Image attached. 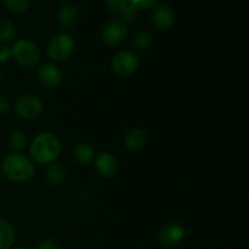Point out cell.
Returning a JSON list of instances; mask_svg holds the SVG:
<instances>
[{"mask_svg": "<svg viewBox=\"0 0 249 249\" xmlns=\"http://www.w3.org/2000/svg\"><path fill=\"white\" fill-rule=\"evenodd\" d=\"M29 153L39 164H51L60 156L61 142L55 134L41 133L32 141Z\"/></svg>", "mask_w": 249, "mask_h": 249, "instance_id": "obj_1", "label": "cell"}, {"mask_svg": "<svg viewBox=\"0 0 249 249\" xmlns=\"http://www.w3.org/2000/svg\"><path fill=\"white\" fill-rule=\"evenodd\" d=\"M2 172L11 181L23 182L33 177L34 164L31 158L22 153H10L2 160Z\"/></svg>", "mask_w": 249, "mask_h": 249, "instance_id": "obj_2", "label": "cell"}, {"mask_svg": "<svg viewBox=\"0 0 249 249\" xmlns=\"http://www.w3.org/2000/svg\"><path fill=\"white\" fill-rule=\"evenodd\" d=\"M11 56L21 67L33 68L40 60V51L33 41L18 40L12 45Z\"/></svg>", "mask_w": 249, "mask_h": 249, "instance_id": "obj_3", "label": "cell"}, {"mask_svg": "<svg viewBox=\"0 0 249 249\" xmlns=\"http://www.w3.org/2000/svg\"><path fill=\"white\" fill-rule=\"evenodd\" d=\"M75 44L72 36L61 32L57 36H53L48 44V56L56 62H63L68 60L74 53Z\"/></svg>", "mask_w": 249, "mask_h": 249, "instance_id": "obj_4", "label": "cell"}, {"mask_svg": "<svg viewBox=\"0 0 249 249\" xmlns=\"http://www.w3.org/2000/svg\"><path fill=\"white\" fill-rule=\"evenodd\" d=\"M15 112L19 118L26 121L36 119L43 112V101L36 95H23L15 104Z\"/></svg>", "mask_w": 249, "mask_h": 249, "instance_id": "obj_5", "label": "cell"}, {"mask_svg": "<svg viewBox=\"0 0 249 249\" xmlns=\"http://www.w3.org/2000/svg\"><path fill=\"white\" fill-rule=\"evenodd\" d=\"M112 70L121 77H129L138 71L140 61L139 57L131 51H119L112 58Z\"/></svg>", "mask_w": 249, "mask_h": 249, "instance_id": "obj_6", "label": "cell"}, {"mask_svg": "<svg viewBox=\"0 0 249 249\" xmlns=\"http://www.w3.org/2000/svg\"><path fill=\"white\" fill-rule=\"evenodd\" d=\"M128 36V26L122 19H113L104 27L101 38L107 45H118Z\"/></svg>", "mask_w": 249, "mask_h": 249, "instance_id": "obj_7", "label": "cell"}, {"mask_svg": "<svg viewBox=\"0 0 249 249\" xmlns=\"http://www.w3.org/2000/svg\"><path fill=\"white\" fill-rule=\"evenodd\" d=\"M185 237L184 226L178 223H169L160 231V242L168 248L177 247Z\"/></svg>", "mask_w": 249, "mask_h": 249, "instance_id": "obj_8", "label": "cell"}, {"mask_svg": "<svg viewBox=\"0 0 249 249\" xmlns=\"http://www.w3.org/2000/svg\"><path fill=\"white\" fill-rule=\"evenodd\" d=\"M39 82L48 89H56L62 83V73L56 66L45 63L38 71Z\"/></svg>", "mask_w": 249, "mask_h": 249, "instance_id": "obj_9", "label": "cell"}, {"mask_svg": "<svg viewBox=\"0 0 249 249\" xmlns=\"http://www.w3.org/2000/svg\"><path fill=\"white\" fill-rule=\"evenodd\" d=\"M153 24L157 27L158 29H165L170 28L175 21V15L172 7L167 4H160L153 9L152 15H151Z\"/></svg>", "mask_w": 249, "mask_h": 249, "instance_id": "obj_10", "label": "cell"}, {"mask_svg": "<svg viewBox=\"0 0 249 249\" xmlns=\"http://www.w3.org/2000/svg\"><path fill=\"white\" fill-rule=\"evenodd\" d=\"M95 168L101 177L113 178L118 172V160L111 153L102 152L95 160Z\"/></svg>", "mask_w": 249, "mask_h": 249, "instance_id": "obj_11", "label": "cell"}, {"mask_svg": "<svg viewBox=\"0 0 249 249\" xmlns=\"http://www.w3.org/2000/svg\"><path fill=\"white\" fill-rule=\"evenodd\" d=\"M146 141H147V133L143 129L136 128L126 134L125 139H124V146L128 151L136 152V151H140L141 148H143V146L146 145Z\"/></svg>", "mask_w": 249, "mask_h": 249, "instance_id": "obj_12", "label": "cell"}, {"mask_svg": "<svg viewBox=\"0 0 249 249\" xmlns=\"http://www.w3.org/2000/svg\"><path fill=\"white\" fill-rule=\"evenodd\" d=\"M58 21L65 28H73L78 22V10L74 5L65 4L58 10Z\"/></svg>", "mask_w": 249, "mask_h": 249, "instance_id": "obj_13", "label": "cell"}, {"mask_svg": "<svg viewBox=\"0 0 249 249\" xmlns=\"http://www.w3.org/2000/svg\"><path fill=\"white\" fill-rule=\"evenodd\" d=\"M73 157L79 164L87 165L94 160V148L88 143H78L73 148Z\"/></svg>", "mask_w": 249, "mask_h": 249, "instance_id": "obj_14", "label": "cell"}, {"mask_svg": "<svg viewBox=\"0 0 249 249\" xmlns=\"http://www.w3.org/2000/svg\"><path fill=\"white\" fill-rule=\"evenodd\" d=\"M14 226L9 221L0 219V249H9L14 245Z\"/></svg>", "mask_w": 249, "mask_h": 249, "instance_id": "obj_15", "label": "cell"}, {"mask_svg": "<svg viewBox=\"0 0 249 249\" xmlns=\"http://www.w3.org/2000/svg\"><path fill=\"white\" fill-rule=\"evenodd\" d=\"M46 180L53 186H58L66 180V170L60 164L51 163L46 169Z\"/></svg>", "mask_w": 249, "mask_h": 249, "instance_id": "obj_16", "label": "cell"}, {"mask_svg": "<svg viewBox=\"0 0 249 249\" xmlns=\"http://www.w3.org/2000/svg\"><path fill=\"white\" fill-rule=\"evenodd\" d=\"M15 27L9 19L0 18V43L7 44L14 40Z\"/></svg>", "mask_w": 249, "mask_h": 249, "instance_id": "obj_17", "label": "cell"}, {"mask_svg": "<svg viewBox=\"0 0 249 249\" xmlns=\"http://www.w3.org/2000/svg\"><path fill=\"white\" fill-rule=\"evenodd\" d=\"M131 44L135 46L138 50H147L152 44V36L148 32H138L134 34L133 39H131Z\"/></svg>", "mask_w": 249, "mask_h": 249, "instance_id": "obj_18", "label": "cell"}, {"mask_svg": "<svg viewBox=\"0 0 249 249\" xmlns=\"http://www.w3.org/2000/svg\"><path fill=\"white\" fill-rule=\"evenodd\" d=\"M27 138L22 131H14L9 136V147L14 151H21L26 147Z\"/></svg>", "mask_w": 249, "mask_h": 249, "instance_id": "obj_19", "label": "cell"}, {"mask_svg": "<svg viewBox=\"0 0 249 249\" xmlns=\"http://www.w3.org/2000/svg\"><path fill=\"white\" fill-rule=\"evenodd\" d=\"M7 9L14 14H23L29 6V0H4Z\"/></svg>", "mask_w": 249, "mask_h": 249, "instance_id": "obj_20", "label": "cell"}, {"mask_svg": "<svg viewBox=\"0 0 249 249\" xmlns=\"http://www.w3.org/2000/svg\"><path fill=\"white\" fill-rule=\"evenodd\" d=\"M121 19L123 22H133L138 18V15H139V10L136 9L134 5H131L130 2H128L125 7L123 9V11L121 12Z\"/></svg>", "mask_w": 249, "mask_h": 249, "instance_id": "obj_21", "label": "cell"}, {"mask_svg": "<svg viewBox=\"0 0 249 249\" xmlns=\"http://www.w3.org/2000/svg\"><path fill=\"white\" fill-rule=\"evenodd\" d=\"M129 0H106L107 7L116 14H121L124 7L128 5Z\"/></svg>", "mask_w": 249, "mask_h": 249, "instance_id": "obj_22", "label": "cell"}, {"mask_svg": "<svg viewBox=\"0 0 249 249\" xmlns=\"http://www.w3.org/2000/svg\"><path fill=\"white\" fill-rule=\"evenodd\" d=\"M158 0H129L131 5L136 7L138 10H146L156 5Z\"/></svg>", "mask_w": 249, "mask_h": 249, "instance_id": "obj_23", "label": "cell"}, {"mask_svg": "<svg viewBox=\"0 0 249 249\" xmlns=\"http://www.w3.org/2000/svg\"><path fill=\"white\" fill-rule=\"evenodd\" d=\"M11 57V49L7 48L6 44L0 43V62H6Z\"/></svg>", "mask_w": 249, "mask_h": 249, "instance_id": "obj_24", "label": "cell"}, {"mask_svg": "<svg viewBox=\"0 0 249 249\" xmlns=\"http://www.w3.org/2000/svg\"><path fill=\"white\" fill-rule=\"evenodd\" d=\"M38 249H58V246L53 238H45V240L39 243Z\"/></svg>", "mask_w": 249, "mask_h": 249, "instance_id": "obj_25", "label": "cell"}, {"mask_svg": "<svg viewBox=\"0 0 249 249\" xmlns=\"http://www.w3.org/2000/svg\"><path fill=\"white\" fill-rule=\"evenodd\" d=\"M10 108V101L4 96H0V114L5 113Z\"/></svg>", "mask_w": 249, "mask_h": 249, "instance_id": "obj_26", "label": "cell"}, {"mask_svg": "<svg viewBox=\"0 0 249 249\" xmlns=\"http://www.w3.org/2000/svg\"><path fill=\"white\" fill-rule=\"evenodd\" d=\"M15 249H31V248H27V247H18V248H15Z\"/></svg>", "mask_w": 249, "mask_h": 249, "instance_id": "obj_27", "label": "cell"}, {"mask_svg": "<svg viewBox=\"0 0 249 249\" xmlns=\"http://www.w3.org/2000/svg\"><path fill=\"white\" fill-rule=\"evenodd\" d=\"M1 75H2V72H1V70H0V79H1Z\"/></svg>", "mask_w": 249, "mask_h": 249, "instance_id": "obj_28", "label": "cell"}]
</instances>
